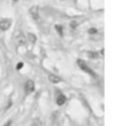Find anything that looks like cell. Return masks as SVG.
Wrapping results in <instances>:
<instances>
[{
	"label": "cell",
	"mask_w": 116,
	"mask_h": 126,
	"mask_svg": "<svg viewBox=\"0 0 116 126\" xmlns=\"http://www.w3.org/2000/svg\"><path fill=\"white\" fill-rule=\"evenodd\" d=\"M77 64H79V66L83 70V71H85L86 73L91 75V76H92L93 78H96V77H97V75H96L95 72H93L92 70H91V68H89V66L86 65V63L84 62V61H82V60H77Z\"/></svg>",
	"instance_id": "1"
},
{
	"label": "cell",
	"mask_w": 116,
	"mask_h": 126,
	"mask_svg": "<svg viewBox=\"0 0 116 126\" xmlns=\"http://www.w3.org/2000/svg\"><path fill=\"white\" fill-rule=\"evenodd\" d=\"M30 14H31V16L33 17L34 21H37L38 23H40V22H41V18H40V14H39V8H38L37 6L31 7Z\"/></svg>",
	"instance_id": "2"
},
{
	"label": "cell",
	"mask_w": 116,
	"mask_h": 126,
	"mask_svg": "<svg viewBox=\"0 0 116 126\" xmlns=\"http://www.w3.org/2000/svg\"><path fill=\"white\" fill-rule=\"evenodd\" d=\"M24 91H25V94L29 95L32 92H34V83L32 80H27L25 83V86H24Z\"/></svg>",
	"instance_id": "3"
},
{
	"label": "cell",
	"mask_w": 116,
	"mask_h": 126,
	"mask_svg": "<svg viewBox=\"0 0 116 126\" xmlns=\"http://www.w3.org/2000/svg\"><path fill=\"white\" fill-rule=\"evenodd\" d=\"M11 25L10 20H2L0 21V30L1 31H7Z\"/></svg>",
	"instance_id": "4"
},
{
	"label": "cell",
	"mask_w": 116,
	"mask_h": 126,
	"mask_svg": "<svg viewBox=\"0 0 116 126\" xmlns=\"http://www.w3.org/2000/svg\"><path fill=\"white\" fill-rule=\"evenodd\" d=\"M65 102H66V96L64 95V94H59V95L57 96L56 103L58 106H63V104H65Z\"/></svg>",
	"instance_id": "5"
},
{
	"label": "cell",
	"mask_w": 116,
	"mask_h": 126,
	"mask_svg": "<svg viewBox=\"0 0 116 126\" xmlns=\"http://www.w3.org/2000/svg\"><path fill=\"white\" fill-rule=\"evenodd\" d=\"M48 79H49L50 83H53V84H58V83H60V80H62L59 77L56 76V75H49Z\"/></svg>",
	"instance_id": "6"
},
{
	"label": "cell",
	"mask_w": 116,
	"mask_h": 126,
	"mask_svg": "<svg viewBox=\"0 0 116 126\" xmlns=\"http://www.w3.org/2000/svg\"><path fill=\"white\" fill-rule=\"evenodd\" d=\"M86 55H88V57H89V59H92V60H96V59H98V57H99V54L97 53V52H88V53H86Z\"/></svg>",
	"instance_id": "7"
},
{
	"label": "cell",
	"mask_w": 116,
	"mask_h": 126,
	"mask_svg": "<svg viewBox=\"0 0 116 126\" xmlns=\"http://www.w3.org/2000/svg\"><path fill=\"white\" fill-rule=\"evenodd\" d=\"M27 38L32 44H35V41H37V37L34 36L33 33H27Z\"/></svg>",
	"instance_id": "8"
},
{
	"label": "cell",
	"mask_w": 116,
	"mask_h": 126,
	"mask_svg": "<svg viewBox=\"0 0 116 126\" xmlns=\"http://www.w3.org/2000/svg\"><path fill=\"white\" fill-rule=\"evenodd\" d=\"M31 126H42V123H41L39 119H35L33 123H32V125Z\"/></svg>",
	"instance_id": "9"
},
{
	"label": "cell",
	"mask_w": 116,
	"mask_h": 126,
	"mask_svg": "<svg viewBox=\"0 0 116 126\" xmlns=\"http://www.w3.org/2000/svg\"><path fill=\"white\" fill-rule=\"evenodd\" d=\"M56 30H57V32L59 33L60 36H63V28L60 27V25H56Z\"/></svg>",
	"instance_id": "10"
},
{
	"label": "cell",
	"mask_w": 116,
	"mask_h": 126,
	"mask_svg": "<svg viewBox=\"0 0 116 126\" xmlns=\"http://www.w3.org/2000/svg\"><path fill=\"white\" fill-rule=\"evenodd\" d=\"M25 43H26V39H25V37H21L20 40H18V44H20V45H24Z\"/></svg>",
	"instance_id": "11"
},
{
	"label": "cell",
	"mask_w": 116,
	"mask_h": 126,
	"mask_svg": "<svg viewBox=\"0 0 116 126\" xmlns=\"http://www.w3.org/2000/svg\"><path fill=\"white\" fill-rule=\"evenodd\" d=\"M88 32H89L90 34H95V33H97V29H95V28H92V29H89V30H88Z\"/></svg>",
	"instance_id": "12"
},
{
	"label": "cell",
	"mask_w": 116,
	"mask_h": 126,
	"mask_svg": "<svg viewBox=\"0 0 116 126\" xmlns=\"http://www.w3.org/2000/svg\"><path fill=\"white\" fill-rule=\"evenodd\" d=\"M76 25H77V22H76V21H73V22H71V24H70L71 28H75Z\"/></svg>",
	"instance_id": "13"
},
{
	"label": "cell",
	"mask_w": 116,
	"mask_h": 126,
	"mask_svg": "<svg viewBox=\"0 0 116 126\" xmlns=\"http://www.w3.org/2000/svg\"><path fill=\"white\" fill-rule=\"evenodd\" d=\"M10 125H11V120H9L8 123H7V124H5V125H3V126H10Z\"/></svg>",
	"instance_id": "14"
},
{
	"label": "cell",
	"mask_w": 116,
	"mask_h": 126,
	"mask_svg": "<svg viewBox=\"0 0 116 126\" xmlns=\"http://www.w3.org/2000/svg\"><path fill=\"white\" fill-rule=\"evenodd\" d=\"M22 65H23V64H22V63H20V64L17 65V69H21V68H22Z\"/></svg>",
	"instance_id": "15"
},
{
	"label": "cell",
	"mask_w": 116,
	"mask_h": 126,
	"mask_svg": "<svg viewBox=\"0 0 116 126\" xmlns=\"http://www.w3.org/2000/svg\"><path fill=\"white\" fill-rule=\"evenodd\" d=\"M14 1H17V0H14Z\"/></svg>",
	"instance_id": "16"
}]
</instances>
